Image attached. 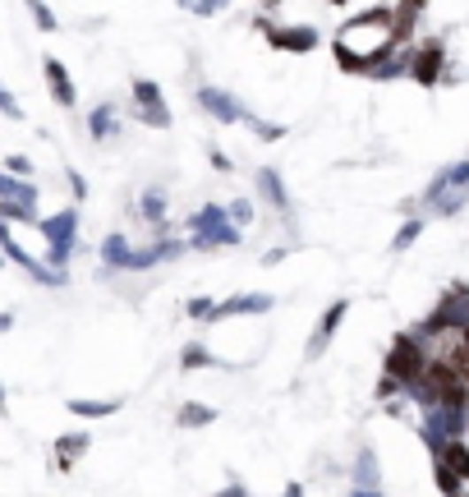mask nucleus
Listing matches in <instances>:
<instances>
[{"label": "nucleus", "instance_id": "obj_37", "mask_svg": "<svg viewBox=\"0 0 469 497\" xmlns=\"http://www.w3.org/2000/svg\"><path fill=\"white\" fill-rule=\"evenodd\" d=\"M286 253H290L286 245H276V249H267V253H263V268H276V263H286Z\"/></svg>", "mask_w": 469, "mask_h": 497}, {"label": "nucleus", "instance_id": "obj_42", "mask_svg": "<svg viewBox=\"0 0 469 497\" xmlns=\"http://www.w3.org/2000/svg\"><path fill=\"white\" fill-rule=\"evenodd\" d=\"M14 327V314H0V331H10Z\"/></svg>", "mask_w": 469, "mask_h": 497}, {"label": "nucleus", "instance_id": "obj_5", "mask_svg": "<svg viewBox=\"0 0 469 497\" xmlns=\"http://www.w3.org/2000/svg\"><path fill=\"white\" fill-rule=\"evenodd\" d=\"M433 354H437V346H428L419 331L410 327V331H396L391 337V346H387V354H382V373H391V377H401L405 383V392L419 383V377L428 373V364H433Z\"/></svg>", "mask_w": 469, "mask_h": 497}, {"label": "nucleus", "instance_id": "obj_45", "mask_svg": "<svg viewBox=\"0 0 469 497\" xmlns=\"http://www.w3.org/2000/svg\"><path fill=\"white\" fill-rule=\"evenodd\" d=\"M0 410H5V387H0Z\"/></svg>", "mask_w": 469, "mask_h": 497}, {"label": "nucleus", "instance_id": "obj_9", "mask_svg": "<svg viewBox=\"0 0 469 497\" xmlns=\"http://www.w3.org/2000/svg\"><path fill=\"white\" fill-rule=\"evenodd\" d=\"M194 102L203 115H212L217 125H244L249 120V106L234 97L230 88H217V83H198L194 88Z\"/></svg>", "mask_w": 469, "mask_h": 497}, {"label": "nucleus", "instance_id": "obj_32", "mask_svg": "<svg viewBox=\"0 0 469 497\" xmlns=\"http://www.w3.org/2000/svg\"><path fill=\"white\" fill-rule=\"evenodd\" d=\"M184 314H189L194 322H212V314H217V299H212V295H194L189 304H184Z\"/></svg>", "mask_w": 469, "mask_h": 497}, {"label": "nucleus", "instance_id": "obj_8", "mask_svg": "<svg viewBox=\"0 0 469 497\" xmlns=\"http://www.w3.org/2000/svg\"><path fill=\"white\" fill-rule=\"evenodd\" d=\"M451 69V56H447V37H424L414 42V65H410V79L419 88H442V79H447Z\"/></svg>", "mask_w": 469, "mask_h": 497}, {"label": "nucleus", "instance_id": "obj_2", "mask_svg": "<svg viewBox=\"0 0 469 497\" xmlns=\"http://www.w3.org/2000/svg\"><path fill=\"white\" fill-rule=\"evenodd\" d=\"M184 240H189L194 253H217V249H240L244 245V230L230 221V207L226 203H203L198 212L184 217Z\"/></svg>", "mask_w": 469, "mask_h": 497}, {"label": "nucleus", "instance_id": "obj_18", "mask_svg": "<svg viewBox=\"0 0 469 497\" xmlns=\"http://www.w3.org/2000/svg\"><path fill=\"white\" fill-rule=\"evenodd\" d=\"M129 253H134V245H129V235H120V230H111L106 240H102V268L106 272H125V263H129Z\"/></svg>", "mask_w": 469, "mask_h": 497}, {"label": "nucleus", "instance_id": "obj_39", "mask_svg": "<svg viewBox=\"0 0 469 497\" xmlns=\"http://www.w3.org/2000/svg\"><path fill=\"white\" fill-rule=\"evenodd\" d=\"M69 189H74V198H88V184H83L79 171H69Z\"/></svg>", "mask_w": 469, "mask_h": 497}, {"label": "nucleus", "instance_id": "obj_7", "mask_svg": "<svg viewBox=\"0 0 469 497\" xmlns=\"http://www.w3.org/2000/svg\"><path fill=\"white\" fill-rule=\"evenodd\" d=\"M129 97H134V120L143 129H171L175 115L166 106V92H161L157 79H134L129 83Z\"/></svg>", "mask_w": 469, "mask_h": 497}, {"label": "nucleus", "instance_id": "obj_25", "mask_svg": "<svg viewBox=\"0 0 469 497\" xmlns=\"http://www.w3.org/2000/svg\"><path fill=\"white\" fill-rule=\"evenodd\" d=\"M88 452V433H69L56 442V470H74V461Z\"/></svg>", "mask_w": 469, "mask_h": 497}, {"label": "nucleus", "instance_id": "obj_34", "mask_svg": "<svg viewBox=\"0 0 469 497\" xmlns=\"http://www.w3.org/2000/svg\"><path fill=\"white\" fill-rule=\"evenodd\" d=\"M5 171H10V175H19V180H33V161L14 152V157H5Z\"/></svg>", "mask_w": 469, "mask_h": 497}, {"label": "nucleus", "instance_id": "obj_22", "mask_svg": "<svg viewBox=\"0 0 469 497\" xmlns=\"http://www.w3.org/2000/svg\"><path fill=\"white\" fill-rule=\"evenodd\" d=\"M437 354L447 360L456 373H460V383H469V341H460V337H447L437 346Z\"/></svg>", "mask_w": 469, "mask_h": 497}, {"label": "nucleus", "instance_id": "obj_10", "mask_svg": "<svg viewBox=\"0 0 469 497\" xmlns=\"http://www.w3.org/2000/svg\"><path fill=\"white\" fill-rule=\"evenodd\" d=\"M350 318V299H332L327 309L318 314V322H313V337H309V346H304V360L309 364H318L327 350H332V341H336V331H341V322Z\"/></svg>", "mask_w": 469, "mask_h": 497}, {"label": "nucleus", "instance_id": "obj_3", "mask_svg": "<svg viewBox=\"0 0 469 497\" xmlns=\"http://www.w3.org/2000/svg\"><path fill=\"white\" fill-rule=\"evenodd\" d=\"M419 203H424V217H460L469 207V152L451 166H442V171L419 189Z\"/></svg>", "mask_w": 469, "mask_h": 497}, {"label": "nucleus", "instance_id": "obj_1", "mask_svg": "<svg viewBox=\"0 0 469 497\" xmlns=\"http://www.w3.org/2000/svg\"><path fill=\"white\" fill-rule=\"evenodd\" d=\"M396 10L391 5H373L364 14H350L341 23V33L332 37V56L345 74L368 79L391 51H396Z\"/></svg>", "mask_w": 469, "mask_h": 497}, {"label": "nucleus", "instance_id": "obj_28", "mask_svg": "<svg viewBox=\"0 0 469 497\" xmlns=\"http://www.w3.org/2000/svg\"><path fill=\"white\" fill-rule=\"evenodd\" d=\"M244 129H249V134L258 138V144H281V138H286V134H290L286 125H276V120H263V115H253V111H249V120H244Z\"/></svg>", "mask_w": 469, "mask_h": 497}, {"label": "nucleus", "instance_id": "obj_4", "mask_svg": "<svg viewBox=\"0 0 469 497\" xmlns=\"http://www.w3.org/2000/svg\"><path fill=\"white\" fill-rule=\"evenodd\" d=\"M465 327H469V281H451V286L437 295L433 309L414 322V331L428 346H442L447 337H460Z\"/></svg>", "mask_w": 469, "mask_h": 497}, {"label": "nucleus", "instance_id": "obj_19", "mask_svg": "<svg viewBox=\"0 0 469 497\" xmlns=\"http://www.w3.org/2000/svg\"><path fill=\"white\" fill-rule=\"evenodd\" d=\"M226 360H217V350L207 346V341H189V346H180V369L184 373H198V369H217Z\"/></svg>", "mask_w": 469, "mask_h": 497}, {"label": "nucleus", "instance_id": "obj_27", "mask_svg": "<svg viewBox=\"0 0 469 497\" xmlns=\"http://www.w3.org/2000/svg\"><path fill=\"white\" fill-rule=\"evenodd\" d=\"M424 230H428V217H410V221H401V230L391 235L387 249H391V253H405L410 245H419V235H424Z\"/></svg>", "mask_w": 469, "mask_h": 497}, {"label": "nucleus", "instance_id": "obj_11", "mask_svg": "<svg viewBox=\"0 0 469 497\" xmlns=\"http://www.w3.org/2000/svg\"><path fill=\"white\" fill-rule=\"evenodd\" d=\"M267 46L281 56H313L322 46V33L313 28V23H276V28L267 33Z\"/></svg>", "mask_w": 469, "mask_h": 497}, {"label": "nucleus", "instance_id": "obj_43", "mask_svg": "<svg viewBox=\"0 0 469 497\" xmlns=\"http://www.w3.org/2000/svg\"><path fill=\"white\" fill-rule=\"evenodd\" d=\"M327 5H332V10H345V5H355V0H327Z\"/></svg>", "mask_w": 469, "mask_h": 497}, {"label": "nucleus", "instance_id": "obj_30", "mask_svg": "<svg viewBox=\"0 0 469 497\" xmlns=\"http://www.w3.org/2000/svg\"><path fill=\"white\" fill-rule=\"evenodd\" d=\"M373 396H378L382 406H387V400H401L405 396V383H401V377H391V373H382L378 383H373Z\"/></svg>", "mask_w": 469, "mask_h": 497}, {"label": "nucleus", "instance_id": "obj_31", "mask_svg": "<svg viewBox=\"0 0 469 497\" xmlns=\"http://www.w3.org/2000/svg\"><path fill=\"white\" fill-rule=\"evenodd\" d=\"M226 207H230V221L240 226V230L253 226V217H258V203H253V198H230Z\"/></svg>", "mask_w": 469, "mask_h": 497}, {"label": "nucleus", "instance_id": "obj_16", "mask_svg": "<svg viewBox=\"0 0 469 497\" xmlns=\"http://www.w3.org/2000/svg\"><path fill=\"white\" fill-rule=\"evenodd\" d=\"M88 134L97 138V144H106V138H120V106L115 102H97L88 111Z\"/></svg>", "mask_w": 469, "mask_h": 497}, {"label": "nucleus", "instance_id": "obj_48", "mask_svg": "<svg viewBox=\"0 0 469 497\" xmlns=\"http://www.w3.org/2000/svg\"><path fill=\"white\" fill-rule=\"evenodd\" d=\"M0 263H5V258H0Z\"/></svg>", "mask_w": 469, "mask_h": 497}, {"label": "nucleus", "instance_id": "obj_15", "mask_svg": "<svg viewBox=\"0 0 469 497\" xmlns=\"http://www.w3.org/2000/svg\"><path fill=\"white\" fill-rule=\"evenodd\" d=\"M42 74H46V88H51V97H56V106H74V102H79V88H74V79H69V69H65V60H56V56H46V60H42Z\"/></svg>", "mask_w": 469, "mask_h": 497}, {"label": "nucleus", "instance_id": "obj_29", "mask_svg": "<svg viewBox=\"0 0 469 497\" xmlns=\"http://www.w3.org/2000/svg\"><path fill=\"white\" fill-rule=\"evenodd\" d=\"M28 14H33V23H37L42 33H56L60 28V19H56V10L46 5V0H28Z\"/></svg>", "mask_w": 469, "mask_h": 497}, {"label": "nucleus", "instance_id": "obj_20", "mask_svg": "<svg viewBox=\"0 0 469 497\" xmlns=\"http://www.w3.org/2000/svg\"><path fill=\"white\" fill-rule=\"evenodd\" d=\"M355 488H382V470H378L373 447H359V456H355Z\"/></svg>", "mask_w": 469, "mask_h": 497}, {"label": "nucleus", "instance_id": "obj_12", "mask_svg": "<svg viewBox=\"0 0 469 497\" xmlns=\"http://www.w3.org/2000/svg\"><path fill=\"white\" fill-rule=\"evenodd\" d=\"M272 309H276V295H267V291H240V295H230V299H221V304H217L212 322H230V318H263V314H272Z\"/></svg>", "mask_w": 469, "mask_h": 497}, {"label": "nucleus", "instance_id": "obj_26", "mask_svg": "<svg viewBox=\"0 0 469 497\" xmlns=\"http://www.w3.org/2000/svg\"><path fill=\"white\" fill-rule=\"evenodd\" d=\"M433 484H437V493H442V497H465V488H469L447 461H433Z\"/></svg>", "mask_w": 469, "mask_h": 497}, {"label": "nucleus", "instance_id": "obj_14", "mask_svg": "<svg viewBox=\"0 0 469 497\" xmlns=\"http://www.w3.org/2000/svg\"><path fill=\"white\" fill-rule=\"evenodd\" d=\"M166 212H171V194L161 184H148L143 194H138V217H143L157 235H175V226H171Z\"/></svg>", "mask_w": 469, "mask_h": 497}, {"label": "nucleus", "instance_id": "obj_33", "mask_svg": "<svg viewBox=\"0 0 469 497\" xmlns=\"http://www.w3.org/2000/svg\"><path fill=\"white\" fill-rule=\"evenodd\" d=\"M226 10H230V0H189V14H198V19H217Z\"/></svg>", "mask_w": 469, "mask_h": 497}, {"label": "nucleus", "instance_id": "obj_36", "mask_svg": "<svg viewBox=\"0 0 469 497\" xmlns=\"http://www.w3.org/2000/svg\"><path fill=\"white\" fill-rule=\"evenodd\" d=\"M0 115H10V120H23V106L10 97V88H0Z\"/></svg>", "mask_w": 469, "mask_h": 497}, {"label": "nucleus", "instance_id": "obj_21", "mask_svg": "<svg viewBox=\"0 0 469 497\" xmlns=\"http://www.w3.org/2000/svg\"><path fill=\"white\" fill-rule=\"evenodd\" d=\"M125 400L120 396H106V400H83V396H74L69 400V415H79V419H106V415H115Z\"/></svg>", "mask_w": 469, "mask_h": 497}, {"label": "nucleus", "instance_id": "obj_35", "mask_svg": "<svg viewBox=\"0 0 469 497\" xmlns=\"http://www.w3.org/2000/svg\"><path fill=\"white\" fill-rule=\"evenodd\" d=\"M207 161H212V171H221V175H230V171H234V161H230L217 144H207Z\"/></svg>", "mask_w": 469, "mask_h": 497}, {"label": "nucleus", "instance_id": "obj_41", "mask_svg": "<svg viewBox=\"0 0 469 497\" xmlns=\"http://www.w3.org/2000/svg\"><path fill=\"white\" fill-rule=\"evenodd\" d=\"M281 497H304V488H299V484H290V488H281Z\"/></svg>", "mask_w": 469, "mask_h": 497}, {"label": "nucleus", "instance_id": "obj_47", "mask_svg": "<svg viewBox=\"0 0 469 497\" xmlns=\"http://www.w3.org/2000/svg\"><path fill=\"white\" fill-rule=\"evenodd\" d=\"M460 341H469V327H465V331H460Z\"/></svg>", "mask_w": 469, "mask_h": 497}, {"label": "nucleus", "instance_id": "obj_24", "mask_svg": "<svg viewBox=\"0 0 469 497\" xmlns=\"http://www.w3.org/2000/svg\"><path fill=\"white\" fill-rule=\"evenodd\" d=\"M175 419H180V429H207V423H217V410L203 406V400H184Z\"/></svg>", "mask_w": 469, "mask_h": 497}, {"label": "nucleus", "instance_id": "obj_44", "mask_svg": "<svg viewBox=\"0 0 469 497\" xmlns=\"http://www.w3.org/2000/svg\"><path fill=\"white\" fill-rule=\"evenodd\" d=\"M263 5H267V10H276V5H286V0H263Z\"/></svg>", "mask_w": 469, "mask_h": 497}, {"label": "nucleus", "instance_id": "obj_40", "mask_svg": "<svg viewBox=\"0 0 469 497\" xmlns=\"http://www.w3.org/2000/svg\"><path fill=\"white\" fill-rule=\"evenodd\" d=\"M350 497H382V488H350Z\"/></svg>", "mask_w": 469, "mask_h": 497}, {"label": "nucleus", "instance_id": "obj_13", "mask_svg": "<svg viewBox=\"0 0 469 497\" xmlns=\"http://www.w3.org/2000/svg\"><path fill=\"white\" fill-rule=\"evenodd\" d=\"M253 189H258V203H267L272 212H286L290 217V189H286V175H281L276 166H258Z\"/></svg>", "mask_w": 469, "mask_h": 497}, {"label": "nucleus", "instance_id": "obj_23", "mask_svg": "<svg viewBox=\"0 0 469 497\" xmlns=\"http://www.w3.org/2000/svg\"><path fill=\"white\" fill-rule=\"evenodd\" d=\"M433 461H447V465L456 470V475L469 484V442H465V438H451V442L442 447V452H437Z\"/></svg>", "mask_w": 469, "mask_h": 497}, {"label": "nucleus", "instance_id": "obj_38", "mask_svg": "<svg viewBox=\"0 0 469 497\" xmlns=\"http://www.w3.org/2000/svg\"><path fill=\"white\" fill-rule=\"evenodd\" d=\"M217 497H249V488H244L240 479H230L226 488H217Z\"/></svg>", "mask_w": 469, "mask_h": 497}, {"label": "nucleus", "instance_id": "obj_49", "mask_svg": "<svg viewBox=\"0 0 469 497\" xmlns=\"http://www.w3.org/2000/svg\"><path fill=\"white\" fill-rule=\"evenodd\" d=\"M465 497H469V493H465Z\"/></svg>", "mask_w": 469, "mask_h": 497}, {"label": "nucleus", "instance_id": "obj_17", "mask_svg": "<svg viewBox=\"0 0 469 497\" xmlns=\"http://www.w3.org/2000/svg\"><path fill=\"white\" fill-rule=\"evenodd\" d=\"M410 65H414V46H396V51L373 69V83H396V79H410Z\"/></svg>", "mask_w": 469, "mask_h": 497}, {"label": "nucleus", "instance_id": "obj_6", "mask_svg": "<svg viewBox=\"0 0 469 497\" xmlns=\"http://www.w3.org/2000/svg\"><path fill=\"white\" fill-rule=\"evenodd\" d=\"M469 433V406H433L419 419V442L428 447V456H437L451 438Z\"/></svg>", "mask_w": 469, "mask_h": 497}, {"label": "nucleus", "instance_id": "obj_46", "mask_svg": "<svg viewBox=\"0 0 469 497\" xmlns=\"http://www.w3.org/2000/svg\"><path fill=\"white\" fill-rule=\"evenodd\" d=\"M373 5H396V0H373Z\"/></svg>", "mask_w": 469, "mask_h": 497}]
</instances>
